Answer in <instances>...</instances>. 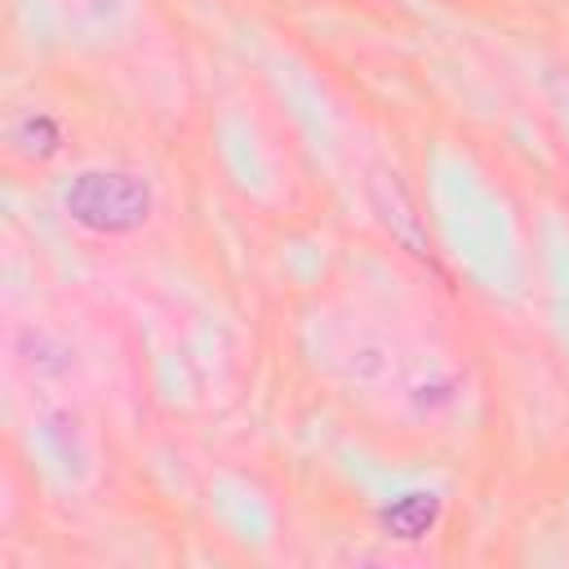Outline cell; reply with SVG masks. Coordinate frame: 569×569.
Instances as JSON below:
<instances>
[{
	"label": "cell",
	"instance_id": "cell-1",
	"mask_svg": "<svg viewBox=\"0 0 569 569\" xmlns=\"http://www.w3.org/2000/svg\"><path fill=\"white\" fill-rule=\"evenodd\" d=\"M151 187L129 169H84L62 187V209L93 236H124L151 218Z\"/></svg>",
	"mask_w": 569,
	"mask_h": 569
},
{
	"label": "cell",
	"instance_id": "cell-2",
	"mask_svg": "<svg viewBox=\"0 0 569 569\" xmlns=\"http://www.w3.org/2000/svg\"><path fill=\"white\" fill-rule=\"evenodd\" d=\"M440 516H445V502H440V493H431V489H405V493H396L391 502L378 507L382 533H387V538H400V542L427 538V533L440 525Z\"/></svg>",
	"mask_w": 569,
	"mask_h": 569
},
{
	"label": "cell",
	"instance_id": "cell-3",
	"mask_svg": "<svg viewBox=\"0 0 569 569\" xmlns=\"http://www.w3.org/2000/svg\"><path fill=\"white\" fill-rule=\"evenodd\" d=\"M9 142L18 156L27 160H49L62 151V124L49 116V111H22L13 124H9Z\"/></svg>",
	"mask_w": 569,
	"mask_h": 569
}]
</instances>
